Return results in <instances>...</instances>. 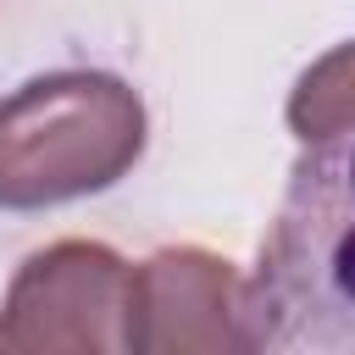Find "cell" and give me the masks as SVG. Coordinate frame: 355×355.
Segmentation results:
<instances>
[{
    "mask_svg": "<svg viewBox=\"0 0 355 355\" xmlns=\"http://www.w3.org/2000/svg\"><path fill=\"white\" fill-rule=\"evenodd\" d=\"M349 116H355V39L338 44L333 55H322L288 94V128L300 133V144Z\"/></svg>",
    "mask_w": 355,
    "mask_h": 355,
    "instance_id": "5b68a950",
    "label": "cell"
},
{
    "mask_svg": "<svg viewBox=\"0 0 355 355\" xmlns=\"http://www.w3.org/2000/svg\"><path fill=\"white\" fill-rule=\"evenodd\" d=\"M122 349L133 355H227L255 349L244 277L233 261L172 244L155 250L128 272V311H122Z\"/></svg>",
    "mask_w": 355,
    "mask_h": 355,
    "instance_id": "277c9868",
    "label": "cell"
},
{
    "mask_svg": "<svg viewBox=\"0 0 355 355\" xmlns=\"http://www.w3.org/2000/svg\"><path fill=\"white\" fill-rule=\"evenodd\" d=\"M244 300L255 349L355 355V116L305 139Z\"/></svg>",
    "mask_w": 355,
    "mask_h": 355,
    "instance_id": "6da1fadb",
    "label": "cell"
},
{
    "mask_svg": "<svg viewBox=\"0 0 355 355\" xmlns=\"http://www.w3.org/2000/svg\"><path fill=\"white\" fill-rule=\"evenodd\" d=\"M150 139L139 89L116 72H44L0 94V211H50L122 183Z\"/></svg>",
    "mask_w": 355,
    "mask_h": 355,
    "instance_id": "7a4b0ae2",
    "label": "cell"
},
{
    "mask_svg": "<svg viewBox=\"0 0 355 355\" xmlns=\"http://www.w3.org/2000/svg\"><path fill=\"white\" fill-rule=\"evenodd\" d=\"M128 261L94 239L33 250L0 300V355H111L122 349Z\"/></svg>",
    "mask_w": 355,
    "mask_h": 355,
    "instance_id": "3957f363",
    "label": "cell"
}]
</instances>
